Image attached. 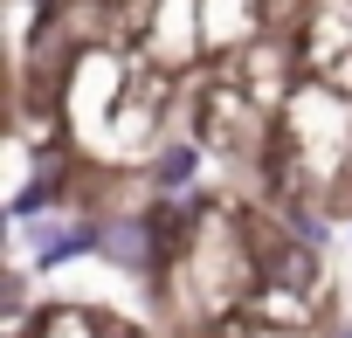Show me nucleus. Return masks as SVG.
I'll return each instance as SVG.
<instances>
[{"label":"nucleus","mask_w":352,"mask_h":338,"mask_svg":"<svg viewBox=\"0 0 352 338\" xmlns=\"http://www.w3.org/2000/svg\"><path fill=\"white\" fill-rule=\"evenodd\" d=\"M290 49H297L304 83H324V90L352 97V21H345V14L311 8V14H304V28L290 35Z\"/></svg>","instance_id":"f257e3e1"},{"label":"nucleus","mask_w":352,"mask_h":338,"mask_svg":"<svg viewBox=\"0 0 352 338\" xmlns=\"http://www.w3.org/2000/svg\"><path fill=\"white\" fill-rule=\"evenodd\" d=\"M318 338H352V317H338V324H324Z\"/></svg>","instance_id":"39448f33"},{"label":"nucleus","mask_w":352,"mask_h":338,"mask_svg":"<svg viewBox=\"0 0 352 338\" xmlns=\"http://www.w3.org/2000/svg\"><path fill=\"white\" fill-rule=\"evenodd\" d=\"M21 8H42V14H49V8H56V0H21Z\"/></svg>","instance_id":"423d86ee"},{"label":"nucleus","mask_w":352,"mask_h":338,"mask_svg":"<svg viewBox=\"0 0 352 338\" xmlns=\"http://www.w3.org/2000/svg\"><path fill=\"white\" fill-rule=\"evenodd\" d=\"M201 138H166L152 159H145V173H152V194H166V201H180V194H194L201 187Z\"/></svg>","instance_id":"7ed1b4c3"},{"label":"nucleus","mask_w":352,"mask_h":338,"mask_svg":"<svg viewBox=\"0 0 352 338\" xmlns=\"http://www.w3.org/2000/svg\"><path fill=\"white\" fill-rule=\"evenodd\" d=\"M104 324H111V311H97V304H42L28 338H104Z\"/></svg>","instance_id":"20e7f679"},{"label":"nucleus","mask_w":352,"mask_h":338,"mask_svg":"<svg viewBox=\"0 0 352 338\" xmlns=\"http://www.w3.org/2000/svg\"><path fill=\"white\" fill-rule=\"evenodd\" d=\"M104 262H111V269H124V276H159V249H152L145 207H138V214H111V235H104Z\"/></svg>","instance_id":"f03ea898"}]
</instances>
